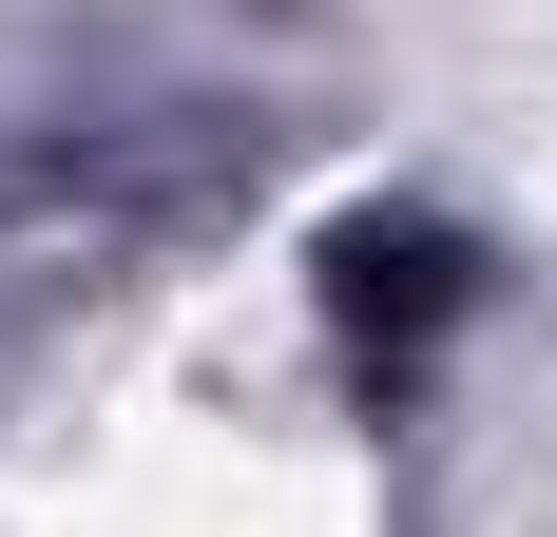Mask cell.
Returning <instances> with one entry per match:
<instances>
[{
  "label": "cell",
  "mask_w": 557,
  "mask_h": 537,
  "mask_svg": "<svg viewBox=\"0 0 557 537\" xmlns=\"http://www.w3.org/2000/svg\"><path fill=\"white\" fill-rule=\"evenodd\" d=\"M461 308V250H443V230H423V212H366V230H346V326H366V346H423V326H443Z\"/></svg>",
  "instance_id": "1"
}]
</instances>
